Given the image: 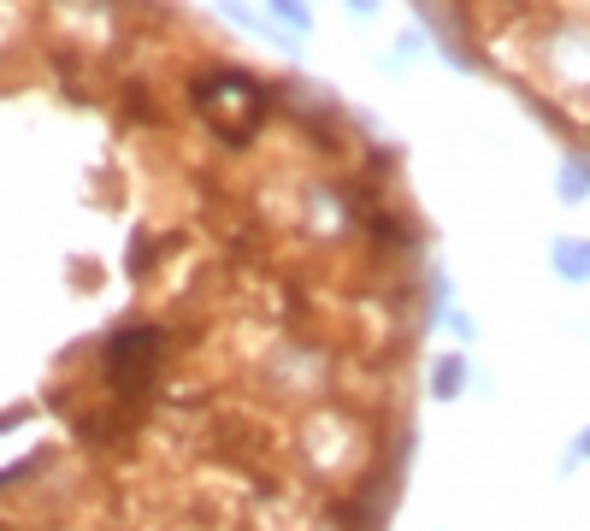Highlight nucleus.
Instances as JSON below:
<instances>
[{"label": "nucleus", "mask_w": 590, "mask_h": 531, "mask_svg": "<svg viewBox=\"0 0 590 531\" xmlns=\"http://www.w3.org/2000/svg\"><path fill=\"white\" fill-rule=\"evenodd\" d=\"M461 390H466V354H449V361H438V372H431V396L455 402Z\"/></svg>", "instance_id": "obj_1"}, {"label": "nucleus", "mask_w": 590, "mask_h": 531, "mask_svg": "<svg viewBox=\"0 0 590 531\" xmlns=\"http://www.w3.org/2000/svg\"><path fill=\"white\" fill-rule=\"evenodd\" d=\"M555 266H561V278H590V243H561Z\"/></svg>", "instance_id": "obj_2"}]
</instances>
